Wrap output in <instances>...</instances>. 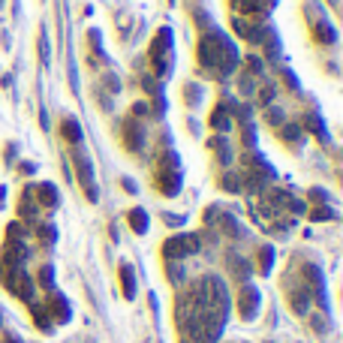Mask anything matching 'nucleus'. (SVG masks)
I'll use <instances>...</instances> for the list:
<instances>
[{
  "instance_id": "nucleus-1",
  "label": "nucleus",
  "mask_w": 343,
  "mask_h": 343,
  "mask_svg": "<svg viewBox=\"0 0 343 343\" xmlns=\"http://www.w3.org/2000/svg\"><path fill=\"white\" fill-rule=\"evenodd\" d=\"M190 253H199V238L196 235H178V238H172L169 244H166V256L172 259H184V256H190Z\"/></svg>"
},
{
  "instance_id": "nucleus-2",
  "label": "nucleus",
  "mask_w": 343,
  "mask_h": 343,
  "mask_svg": "<svg viewBox=\"0 0 343 343\" xmlns=\"http://www.w3.org/2000/svg\"><path fill=\"white\" fill-rule=\"evenodd\" d=\"M256 310H259V292L253 286H244V292H241V316L244 319H253Z\"/></svg>"
},
{
  "instance_id": "nucleus-3",
  "label": "nucleus",
  "mask_w": 343,
  "mask_h": 343,
  "mask_svg": "<svg viewBox=\"0 0 343 343\" xmlns=\"http://www.w3.org/2000/svg\"><path fill=\"white\" fill-rule=\"evenodd\" d=\"M121 280H124V292L127 298L136 295V277H133V268H121Z\"/></svg>"
},
{
  "instance_id": "nucleus-4",
  "label": "nucleus",
  "mask_w": 343,
  "mask_h": 343,
  "mask_svg": "<svg viewBox=\"0 0 343 343\" xmlns=\"http://www.w3.org/2000/svg\"><path fill=\"white\" fill-rule=\"evenodd\" d=\"M307 307H310L307 292H295V295H292V310H295V313H307Z\"/></svg>"
},
{
  "instance_id": "nucleus-5",
  "label": "nucleus",
  "mask_w": 343,
  "mask_h": 343,
  "mask_svg": "<svg viewBox=\"0 0 343 343\" xmlns=\"http://www.w3.org/2000/svg\"><path fill=\"white\" fill-rule=\"evenodd\" d=\"M130 223H133V229H136V232H145V226H148L142 211H133V214H130Z\"/></svg>"
},
{
  "instance_id": "nucleus-6",
  "label": "nucleus",
  "mask_w": 343,
  "mask_h": 343,
  "mask_svg": "<svg viewBox=\"0 0 343 343\" xmlns=\"http://www.w3.org/2000/svg\"><path fill=\"white\" fill-rule=\"evenodd\" d=\"M51 274H54V271H51V268H42V271H39V277H42V283H45V286H48V283H51Z\"/></svg>"
},
{
  "instance_id": "nucleus-7",
  "label": "nucleus",
  "mask_w": 343,
  "mask_h": 343,
  "mask_svg": "<svg viewBox=\"0 0 343 343\" xmlns=\"http://www.w3.org/2000/svg\"><path fill=\"white\" fill-rule=\"evenodd\" d=\"M328 217H331V211H325V208L322 211H313V220H328Z\"/></svg>"
}]
</instances>
